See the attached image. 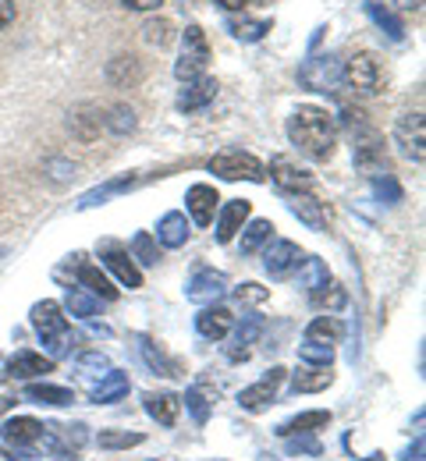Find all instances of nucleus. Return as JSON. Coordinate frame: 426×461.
<instances>
[{
	"mask_svg": "<svg viewBox=\"0 0 426 461\" xmlns=\"http://www.w3.org/2000/svg\"><path fill=\"white\" fill-rule=\"evenodd\" d=\"M288 451H295V455L303 451V455H313V458H316V455H320V444H316L309 433H295V437H288Z\"/></svg>",
	"mask_w": 426,
	"mask_h": 461,
	"instance_id": "49",
	"label": "nucleus"
},
{
	"mask_svg": "<svg viewBox=\"0 0 426 461\" xmlns=\"http://www.w3.org/2000/svg\"><path fill=\"white\" fill-rule=\"evenodd\" d=\"M107 369H111V358L104 351H82L75 358V373H82V376H104Z\"/></svg>",
	"mask_w": 426,
	"mask_h": 461,
	"instance_id": "43",
	"label": "nucleus"
},
{
	"mask_svg": "<svg viewBox=\"0 0 426 461\" xmlns=\"http://www.w3.org/2000/svg\"><path fill=\"white\" fill-rule=\"evenodd\" d=\"M341 68L345 60L338 54H320V58H309L299 68V82L313 93H338L341 86Z\"/></svg>",
	"mask_w": 426,
	"mask_h": 461,
	"instance_id": "7",
	"label": "nucleus"
},
{
	"mask_svg": "<svg viewBox=\"0 0 426 461\" xmlns=\"http://www.w3.org/2000/svg\"><path fill=\"white\" fill-rule=\"evenodd\" d=\"M43 171H58V174H50L54 181H71L75 174H78V167L75 164H68V160H47V167Z\"/></svg>",
	"mask_w": 426,
	"mask_h": 461,
	"instance_id": "50",
	"label": "nucleus"
},
{
	"mask_svg": "<svg viewBox=\"0 0 426 461\" xmlns=\"http://www.w3.org/2000/svg\"><path fill=\"white\" fill-rule=\"evenodd\" d=\"M285 203H288V210H292L309 230L327 228V206H323L316 195H309V192H288Z\"/></svg>",
	"mask_w": 426,
	"mask_h": 461,
	"instance_id": "17",
	"label": "nucleus"
},
{
	"mask_svg": "<svg viewBox=\"0 0 426 461\" xmlns=\"http://www.w3.org/2000/svg\"><path fill=\"white\" fill-rule=\"evenodd\" d=\"M213 4H221L224 11H245V4H249V0H213Z\"/></svg>",
	"mask_w": 426,
	"mask_h": 461,
	"instance_id": "53",
	"label": "nucleus"
},
{
	"mask_svg": "<svg viewBox=\"0 0 426 461\" xmlns=\"http://www.w3.org/2000/svg\"><path fill=\"white\" fill-rule=\"evenodd\" d=\"M327 422H331V411H323V408H316V411H303V415H295V419L281 422V426H277V437L313 433V429H320V426H327Z\"/></svg>",
	"mask_w": 426,
	"mask_h": 461,
	"instance_id": "29",
	"label": "nucleus"
},
{
	"mask_svg": "<svg viewBox=\"0 0 426 461\" xmlns=\"http://www.w3.org/2000/svg\"><path fill=\"white\" fill-rule=\"evenodd\" d=\"M0 461H14V455H11L7 447H0Z\"/></svg>",
	"mask_w": 426,
	"mask_h": 461,
	"instance_id": "55",
	"label": "nucleus"
},
{
	"mask_svg": "<svg viewBox=\"0 0 426 461\" xmlns=\"http://www.w3.org/2000/svg\"><path fill=\"white\" fill-rule=\"evenodd\" d=\"M128 256L139 259L142 267H157V241H153V234L139 230V234L131 238V245H128Z\"/></svg>",
	"mask_w": 426,
	"mask_h": 461,
	"instance_id": "41",
	"label": "nucleus"
},
{
	"mask_svg": "<svg viewBox=\"0 0 426 461\" xmlns=\"http://www.w3.org/2000/svg\"><path fill=\"white\" fill-rule=\"evenodd\" d=\"M394 142L402 149V157H409L412 164L426 160V124L423 111H405L394 124Z\"/></svg>",
	"mask_w": 426,
	"mask_h": 461,
	"instance_id": "8",
	"label": "nucleus"
},
{
	"mask_svg": "<svg viewBox=\"0 0 426 461\" xmlns=\"http://www.w3.org/2000/svg\"><path fill=\"white\" fill-rule=\"evenodd\" d=\"M146 437L142 433H122V429H104L100 437H96V444L104 447V451H128V447H139Z\"/></svg>",
	"mask_w": 426,
	"mask_h": 461,
	"instance_id": "40",
	"label": "nucleus"
},
{
	"mask_svg": "<svg viewBox=\"0 0 426 461\" xmlns=\"http://www.w3.org/2000/svg\"><path fill=\"white\" fill-rule=\"evenodd\" d=\"M128 11H157L164 0H122Z\"/></svg>",
	"mask_w": 426,
	"mask_h": 461,
	"instance_id": "51",
	"label": "nucleus"
},
{
	"mask_svg": "<svg viewBox=\"0 0 426 461\" xmlns=\"http://www.w3.org/2000/svg\"><path fill=\"white\" fill-rule=\"evenodd\" d=\"M78 285H86L96 298H107V302H114V298H118V288L111 285V277H107L100 267L82 263V267H78Z\"/></svg>",
	"mask_w": 426,
	"mask_h": 461,
	"instance_id": "30",
	"label": "nucleus"
},
{
	"mask_svg": "<svg viewBox=\"0 0 426 461\" xmlns=\"http://www.w3.org/2000/svg\"><path fill=\"white\" fill-rule=\"evenodd\" d=\"M366 14H369V22L391 40V43H402L405 40V22L398 18V11L391 7V4H380V0H366Z\"/></svg>",
	"mask_w": 426,
	"mask_h": 461,
	"instance_id": "20",
	"label": "nucleus"
},
{
	"mask_svg": "<svg viewBox=\"0 0 426 461\" xmlns=\"http://www.w3.org/2000/svg\"><path fill=\"white\" fill-rule=\"evenodd\" d=\"M373 195L380 199V203H387V206H398L402 199H405V192H402V185L394 181V174H373Z\"/></svg>",
	"mask_w": 426,
	"mask_h": 461,
	"instance_id": "38",
	"label": "nucleus"
},
{
	"mask_svg": "<svg viewBox=\"0 0 426 461\" xmlns=\"http://www.w3.org/2000/svg\"><path fill=\"white\" fill-rule=\"evenodd\" d=\"M305 338H313V341H327V345H334L338 338H341V323L334 320V316H316L309 327H305Z\"/></svg>",
	"mask_w": 426,
	"mask_h": 461,
	"instance_id": "42",
	"label": "nucleus"
},
{
	"mask_svg": "<svg viewBox=\"0 0 426 461\" xmlns=\"http://www.w3.org/2000/svg\"><path fill=\"white\" fill-rule=\"evenodd\" d=\"M210 174H217V177H224V181H263L267 174H263V164L252 157V153H245V149H221L217 157H210Z\"/></svg>",
	"mask_w": 426,
	"mask_h": 461,
	"instance_id": "5",
	"label": "nucleus"
},
{
	"mask_svg": "<svg viewBox=\"0 0 426 461\" xmlns=\"http://www.w3.org/2000/svg\"><path fill=\"white\" fill-rule=\"evenodd\" d=\"M231 327H235V316H231V309H224V305H206V309L195 316V330H199V338H206V341H224V338L231 334Z\"/></svg>",
	"mask_w": 426,
	"mask_h": 461,
	"instance_id": "15",
	"label": "nucleus"
},
{
	"mask_svg": "<svg viewBox=\"0 0 426 461\" xmlns=\"http://www.w3.org/2000/svg\"><path fill=\"white\" fill-rule=\"evenodd\" d=\"M43 422L40 419H32V415H14V419H7L4 426H0V437H4V444H11V447H29V444H40V437H43Z\"/></svg>",
	"mask_w": 426,
	"mask_h": 461,
	"instance_id": "16",
	"label": "nucleus"
},
{
	"mask_svg": "<svg viewBox=\"0 0 426 461\" xmlns=\"http://www.w3.org/2000/svg\"><path fill=\"white\" fill-rule=\"evenodd\" d=\"M270 177L285 188V192H305L309 185H313V174L299 167L292 157H274L270 160Z\"/></svg>",
	"mask_w": 426,
	"mask_h": 461,
	"instance_id": "18",
	"label": "nucleus"
},
{
	"mask_svg": "<svg viewBox=\"0 0 426 461\" xmlns=\"http://www.w3.org/2000/svg\"><path fill=\"white\" fill-rule=\"evenodd\" d=\"M100 128H104V114L93 107V104H82L68 114V131L78 139V142H96L100 139Z\"/></svg>",
	"mask_w": 426,
	"mask_h": 461,
	"instance_id": "19",
	"label": "nucleus"
},
{
	"mask_svg": "<svg viewBox=\"0 0 426 461\" xmlns=\"http://www.w3.org/2000/svg\"><path fill=\"white\" fill-rule=\"evenodd\" d=\"M299 358H303L305 366H316V369H327V366L334 362V345H327V341H313V338H305L303 345H299Z\"/></svg>",
	"mask_w": 426,
	"mask_h": 461,
	"instance_id": "35",
	"label": "nucleus"
},
{
	"mask_svg": "<svg viewBox=\"0 0 426 461\" xmlns=\"http://www.w3.org/2000/svg\"><path fill=\"white\" fill-rule=\"evenodd\" d=\"M29 323H32V330L40 334V341L47 348V358H61L71 351V334H68V316L61 312V305L58 302H50V298H43V302H36L32 305V312H29Z\"/></svg>",
	"mask_w": 426,
	"mask_h": 461,
	"instance_id": "3",
	"label": "nucleus"
},
{
	"mask_svg": "<svg viewBox=\"0 0 426 461\" xmlns=\"http://www.w3.org/2000/svg\"><path fill=\"white\" fill-rule=\"evenodd\" d=\"M217 100V78L210 75H199V78H188L178 93V111L192 114V111H203L206 104Z\"/></svg>",
	"mask_w": 426,
	"mask_h": 461,
	"instance_id": "14",
	"label": "nucleus"
},
{
	"mask_svg": "<svg viewBox=\"0 0 426 461\" xmlns=\"http://www.w3.org/2000/svg\"><path fill=\"white\" fill-rule=\"evenodd\" d=\"M228 32L235 36V40H242V43H259L267 32H270V22H263V18H228Z\"/></svg>",
	"mask_w": 426,
	"mask_h": 461,
	"instance_id": "32",
	"label": "nucleus"
},
{
	"mask_svg": "<svg viewBox=\"0 0 426 461\" xmlns=\"http://www.w3.org/2000/svg\"><path fill=\"white\" fill-rule=\"evenodd\" d=\"M341 86H349L359 96H376L384 89V68L373 54H356L341 68Z\"/></svg>",
	"mask_w": 426,
	"mask_h": 461,
	"instance_id": "4",
	"label": "nucleus"
},
{
	"mask_svg": "<svg viewBox=\"0 0 426 461\" xmlns=\"http://www.w3.org/2000/svg\"><path fill=\"white\" fill-rule=\"evenodd\" d=\"M217 203H221V195H217L213 185H192V188L185 192V210H188V217H192L199 228H210V224H213Z\"/></svg>",
	"mask_w": 426,
	"mask_h": 461,
	"instance_id": "13",
	"label": "nucleus"
},
{
	"mask_svg": "<svg viewBox=\"0 0 426 461\" xmlns=\"http://www.w3.org/2000/svg\"><path fill=\"white\" fill-rule=\"evenodd\" d=\"M206 64H210V43H206V32L199 25H188L182 32V54L175 64V75L188 82V78H199L206 75Z\"/></svg>",
	"mask_w": 426,
	"mask_h": 461,
	"instance_id": "6",
	"label": "nucleus"
},
{
	"mask_svg": "<svg viewBox=\"0 0 426 461\" xmlns=\"http://www.w3.org/2000/svg\"><path fill=\"white\" fill-rule=\"evenodd\" d=\"M249 213H252V203L249 199H231V203H224V210H221V217H217V241L221 245H228L242 224L249 221Z\"/></svg>",
	"mask_w": 426,
	"mask_h": 461,
	"instance_id": "22",
	"label": "nucleus"
},
{
	"mask_svg": "<svg viewBox=\"0 0 426 461\" xmlns=\"http://www.w3.org/2000/svg\"><path fill=\"white\" fill-rule=\"evenodd\" d=\"M182 402H185V408H188V415H192L195 426H203V422L210 419V411H213V398H210L206 387H188Z\"/></svg>",
	"mask_w": 426,
	"mask_h": 461,
	"instance_id": "34",
	"label": "nucleus"
},
{
	"mask_svg": "<svg viewBox=\"0 0 426 461\" xmlns=\"http://www.w3.org/2000/svg\"><path fill=\"white\" fill-rule=\"evenodd\" d=\"M313 302H316V305H327V309H345L349 294H345L341 285H327L323 291H316V294H313Z\"/></svg>",
	"mask_w": 426,
	"mask_h": 461,
	"instance_id": "47",
	"label": "nucleus"
},
{
	"mask_svg": "<svg viewBox=\"0 0 426 461\" xmlns=\"http://www.w3.org/2000/svg\"><path fill=\"white\" fill-rule=\"evenodd\" d=\"M270 234H274V224L270 221H249V228L242 230V256H252L263 241H270Z\"/></svg>",
	"mask_w": 426,
	"mask_h": 461,
	"instance_id": "39",
	"label": "nucleus"
},
{
	"mask_svg": "<svg viewBox=\"0 0 426 461\" xmlns=\"http://www.w3.org/2000/svg\"><path fill=\"white\" fill-rule=\"evenodd\" d=\"M142 36H146V43H150V47H168V43H171V36H175V29H171V22L153 18V22H146V25H142Z\"/></svg>",
	"mask_w": 426,
	"mask_h": 461,
	"instance_id": "46",
	"label": "nucleus"
},
{
	"mask_svg": "<svg viewBox=\"0 0 426 461\" xmlns=\"http://www.w3.org/2000/svg\"><path fill=\"white\" fill-rule=\"evenodd\" d=\"M231 291V281L221 274V270H195L192 277H188V285H185V298L188 302H195V305H213L217 298H224Z\"/></svg>",
	"mask_w": 426,
	"mask_h": 461,
	"instance_id": "9",
	"label": "nucleus"
},
{
	"mask_svg": "<svg viewBox=\"0 0 426 461\" xmlns=\"http://www.w3.org/2000/svg\"><path fill=\"white\" fill-rule=\"evenodd\" d=\"M25 398L36 404H71L75 402V391L71 387H54V384H29Z\"/></svg>",
	"mask_w": 426,
	"mask_h": 461,
	"instance_id": "33",
	"label": "nucleus"
},
{
	"mask_svg": "<svg viewBox=\"0 0 426 461\" xmlns=\"http://www.w3.org/2000/svg\"><path fill=\"white\" fill-rule=\"evenodd\" d=\"M50 369H54V358H47V355H40V351H14L4 376L32 380V376H43V373H50Z\"/></svg>",
	"mask_w": 426,
	"mask_h": 461,
	"instance_id": "21",
	"label": "nucleus"
},
{
	"mask_svg": "<svg viewBox=\"0 0 426 461\" xmlns=\"http://www.w3.org/2000/svg\"><path fill=\"white\" fill-rule=\"evenodd\" d=\"M100 259H104V267L118 277V285L122 288H142V270L131 263V256H128V249H122L118 241H100Z\"/></svg>",
	"mask_w": 426,
	"mask_h": 461,
	"instance_id": "10",
	"label": "nucleus"
},
{
	"mask_svg": "<svg viewBox=\"0 0 426 461\" xmlns=\"http://www.w3.org/2000/svg\"><path fill=\"white\" fill-rule=\"evenodd\" d=\"M142 408L160 422V426H175L178 422V411H182V398L178 394H146L142 398Z\"/></svg>",
	"mask_w": 426,
	"mask_h": 461,
	"instance_id": "26",
	"label": "nucleus"
},
{
	"mask_svg": "<svg viewBox=\"0 0 426 461\" xmlns=\"http://www.w3.org/2000/svg\"><path fill=\"white\" fill-rule=\"evenodd\" d=\"M299 263H303V249H299L295 241H288V238H274V241L267 245V252H263V270H267L274 281L288 277Z\"/></svg>",
	"mask_w": 426,
	"mask_h": 461,
	"instance_id": "11",
	"label": "nucleus"
},
{
	"mask_svg": "<svg viewBox=\"0 0 426 461\" xmlns=\"http://www.w3.org/2000/svg\"><path fill=\"white\" fill-rule=\"evenodd\" d=\"M341 124H345V131H349V139H352V157H356V167L366 171L369 177L373 174H384L387 171V164H384V139H380V131L366 121L363 111H356V107H345L341 111Z\"/></svg>",
	"mask_w": 426,
	"mask_h": 461,
	"instance_id": "2",
	"label": "nucleus"
},
{
	"mask_svg": "<svg viewBox=\"0 0 426 461\" xmlns=\"http://www.w3.org/2000/svg\"><path fill=\"white\" fill-rule=\"evenodd\" d=\"M107 78H111L114 86L139 82V78H142V64H139V58H114L107 64Z\"/></svg>",
	"mask_w": 426,
	"mask_h": 461,
	"instance_id": "36",
	"label": "nucleus"
},
{
	"mask_svg": "<svg viewBox=\"0 0 426 461\" xmlns=\"http://www.w3.org/2000/svg\"><path fill=\"white\" fill-rule=\"evenodd\" d=\"M402 11H423V0H394Z\"/></svg>",
	"mask_w": 426,
	"mask_h": 461,
	"instance_id": "54",
	"label": "nucleus"
},
{
	"mask_svg": "<svg viewBox=\"0 0 426 461\" xmlns=\"http://www.w3.org/2000/svg\"><path fill=\"white\" fill-rule=\"evenodd\" d=\"M295 270H299V288H305L309 294H316V291H323L331 285V270H327V263L316 259V256L303 259Z\"/></svg>",
	"mask_w": 426,
	"mask_h": 461,
	"instance_id": "28",
	"label": "nucleus"
},
{
	"mask_svg": "<svg viewBox=\"0 0 426 461\" xmlns=\"http://www.w3.org/2000/svg\"><path fill=\"white\" fill-rule=\"evenodd\" d=\"M139 351H142V358H146V366L157 373V376H182V362L178 358H171L164 348L157 345L153 338H139Z\"/></svg>",
	"mask_w": 426,
	"mask_h": 461,
	"instance_id": "23",
	"label": "nucleus"
},
{
	"mask_svg": "<svg viewBox=\"0 0 426 461\" xmlns=\"http://www.w3.org/2000/svg\"><path fill=\"white\" fill-rule=\"evenodd\" d=\"M263 334V316H245L235 330V348L228 351L231 362H245L249 358V345H256V338Z\"/></svg>",
	"mask_w": 426,
	"mask_h": 461,
	"instance_id": "27",
	"label": "nucleus"
},
{
	"mask_svg": "<svg viewBox=\"0 0 426 461\" xmlns=\"http://www.w3.org/2000/svg\"><path fill=\"white\" fill-rule=\"evenodd\" d=\"M331 380H334V373H299V376H292V394H313V391H323V387H331Z\"/></svg>",
	"mask_w": 426,
	"mask_h": 461,
	"instance_id": "45",
	"label": "nucleus"
},
{
	"mask_svg": "<svg viewBox=\"0 0 426 461\" xmlns=\"http://www.w3.org/2000/svg\"><path fill=\"white\" fill-rule=\"evenodd\" d=\"M288 139L309 160H331L338 146V124L323 107H299L288 117Z\"/></svg>",
	"mask_w": 426,
	"mask_h": 461,
	"instance_id": "1",
	"label": "nucleus"
},
{
	"mask_svg": "<svg viewBox=\"0 0 426 461\" xmlns=\"http://www.w3.org/2000/svg\"><path fill=\"white\" fill-rule=\"evenodd\" d=\"M267 294L270 291L267 288H259V285H242V288H235V302H249V305H259V302H267Z\"/></svg>",
	"mask_w": 426,
	"mask_h": 461,
	"instance_id": "48",
	"label": "nucleus"
},
{
	"mask_svg": "<svg viewBox=\"0 0 426 461\" xmlns=\"http://www.w3.org/2000/svg\"><path fill=\"white\" fill-rule=\"evenodd\" d=\"M104 128H111L114 135H131V131H135V111L118 104L111 114L104 117Z\"/></svg>",
	"mask_w": 426,
	"mask_h": 461,
	"instance_id": "44",
	"label": "nucleus"
},
{
	"mask_svg": "<svg viewBox=\"0 0 426 461\" xmlns=\"http://www.w3.org/2000/svg\"><path fill=\"white\" fill-rule=\"evenodd\" d=\"M128 373H118V369H107L104 376H100V384L89 391V402L93 404H114L122 402L124 394H128Z\"/></svg>",
	"mask_w": 426,
	"mask_h": 461,
	"instance_id": "24",
	"label": "nucleus"
},
{
	"mask_svg": "<svg viewBox=\"0 0 426 461\" xmlns=\"http://www.w3.org/2000/svg\"><path fill=\"white\" fill-rule=\"evenodd\" d=\"M128 188H135V177H122V181H111V185H104V188H93V192H86V195L78 199V210H89V206H104V199H111V195H118V192H128Z\"/></svg>",
	"mask_w": 426,
	"mask_h": 461,
	"instance_id": "37",
	"label": "nucleus"
},
{
	"mask_svg": "<svg viewBox=\"0 0 426 461\" xmlns=\"http://www.w3.org/2000/svg\"><path fill=\"white\" fill-rule=\"evenodd\" d=\"M288 376V369H281V366H274L259 384H252V387H245L239 391V404H242L245 411H259V408H267V404H274L277 398V387H281V380Z\"/></svg>",
	"mask_w": 426,
	"mask_h": 461,
	"instance_id": "12",
	"label": "nucleus"
},
{
	"mask_svg": "<svg viewBox=\"0 0 426 461\" xmlns=\"http://www.w3.org/2000/svg\"><path fill=\"white\" fill-rule=\"evenodd\" d=\"M14 22V4L11 0H0V29H7Z\"/></svg>",
	"mask_w": 426,
	"mask_h": 461,
	"instance_id": "52",
	"label": "nucleus"
},
{
	"mask_svg": "<svg viewBox=\"0 0 426 461\" xmlns=\"http://www.w3.org/2000/svg\"><path fill=\"white\" fill-rule=\"evenodd\" d=\"M64 305H68V312H71L75 320H93V316L100 312V298H96V294H89L86 288H68Z\"/></svg>",
	"mask_w": 426,
	"mask_h": 461,
	"instance_id": "31",
	"label": "nucleus"
},
{
	"mask_svg": "<svg viewBox=\"0 0 426 461\" xmlns=\"http://www.w3.org/2000/svg\"><path fill=\"white\" fill-rule=\"evenodd\" d=\"M188 217L178 213V210H171V213H164L160 217V224H157V241L164 245V249H182L185 241H188Z\"/></svg>",
	"mask_w": 426,
	"mask_h": 461,
	"instance_id": "25",
	"label": "nucleus"
},
{
	"mask_svg": "<svg viewBox=\"0 0 426 461\" xmlns=\"http://www.w3.org/2000/svg\"><path fill=\"white\" fill-rule=\"evenodd\" d=\"M359 461H387L384 455H369V458H359Z\"/></svg>",
	"mask_w": 426,
	"mask_h": 461,
	"instance_id": "56",
	"label": "nucleus"
}]
</instances>
